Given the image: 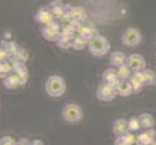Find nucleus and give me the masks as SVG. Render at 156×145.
<instances>
[{
  "instance_id": "nucleus-1",
  "label": "nucleus",
  "mask_w": 156,
  "mask_h": 145,
  "mask_svg": "<svg viewBox=\"0 0 156 145\" xmlns=\"http://www.w3.org/2000/svg\"><path fill=\"white\" fill-rule=\"evenodd\" d=\"M41 35L63 50H83L99 31L83 6L63 0H51L34 16Z\"/></svg>"
},
{
  "instance_id": "nucleus-2",
  "label": "nucleus",
  "mask_w": 156,
  "mask_h": 145,
  "mask_svg": "<svg viewBox=\"0 0 156 145\" xmlns=\"http://www.w3.org/2000/svg\"><path fill=\"white\" fill-rule=\"evenodd\" d=\"M29 59L27 50L12 40L0 42V77L1 79L25 66Z\"/></svg>"
},
{
  "instance_id": "nucleus-3",
  "label": "nucleus",
  "mask_w": 156,
  "mask_h": 145,
  "mask_svg": "<svg viewBox=\"0 0 156 145\" xmlns=\"http://www.w3.org/2000/svg\"><path fill=\"white\" fill-rule=\"evenodd\" d=\"M66 81L62 77L57 74H51L47 78L45 83L46 93L52 98L61 97L66 92Z\"/></svg>"
},
{
  "instance_id": "nucleus-4",
  "label": "nucleus",
  "mask_w": 156,
  "mask_h": 145,
  "mask_svg": "<svg viewBox=\"0 0 156 145\" xmlns=\"http://www.w3.org/2000/svg\"><path fill=\"white\" fill-rule=\"evenodd\" d=\"M87 50L92 56L101 57L107 54L111 50L110 42L105 36L101 35L100 33L96 35L94 38L87 46Z\"/></svg>"
},
{
  "instance_id": "nucleus-5",
  "label": "nucleus",
  "mask_w": 156,
  "mask_h": 145,
  "mask_svg": "<svg viewBox=\"0 0 156 145\" xmlns=\"http://www.w3.org/2000/svg\"><path fill=\"white\" fill-rule=\"evenodd\" d=\"M62 117L68 123H77L83 119V111L77 104H67L62 109Z\"/></svg>"
},
{
  "instance_id": "nucleus-6",
  "label": "nucleus",
  "mask_w": 156,
  "mask_h": 145,
  "mask_svg": "<svg viewBox=\"0 0 156 145\" xmlns=\"http://www.w3.org/2000/svg\"><path fill=\"white\" fill-rule=\"evenodd\" d=\"M143 40L142 33L135 27H128L121 37V43L127 47H134L141 44Z\"/></svg>"
},
{
  "instance_id": "nucleus-7",
  "label": "nucleus",
  "mask_w": 156,
  "mask_h": 145,
  "mask_svg": "<svg viewBox=\"0 0 156 145\" xmlns=\"http://www.w3.org/2000/svg\"><path fill=\"white\" fill-rule=\"evenodd\" d=\"M116 96L117 94L114 85L106 82L100 83L97 87V90H96V98L100 102L109 103V102L114 101Z\"/></svg>"
},
{
  "instance_id": "nucleus-8",
  "label": "nucleus",
  "mask_w": 156,
  "mask_h": 145,
  "mask_svg": "<svg viewBox=\"0 0 156 145\" xmlns=\"http://www.w3.org/2000/svg\"><path fill=\"white\" fill-rule=\"evenodd\" d=\"M127 65L131 69L133 73L142 72L144 70H146L147 63L144 57L139 53H133V54L128 56V62Z\"/></svg>"
},
{
  "instance_id": "nucleus-9",
  "label": "nucleus",
  "mask_w": 156,
  "mask_h": 145,
  "mask_svg": "<svg viewBox=\"0 0 156 145\" xmlns=\"http://www.w3.org/2000/svg\"><path fill=\"white\" fill-rule=\"evenodd\" d=\"M137 133L138 143L142 145H150L156 140V132L153 129H147V130H141Z\"/></svg>"
},
{
  "instance_id": "nucleus-10",
  "label": "nucleus",
  "mask_w": 156,
  "mask_h": 145,
  "mask_svg": "<svg viewBox=\"0 0 156 145\" xmlns=\"http://www.w3.org/2000/svg\"><path fill=\"white\" fill-rule=\"evenodd\" d=\"M116 91L117 96L120 97H128L134 93V89L131 82L129 80H118L114 85Z\"/></svg>"
},
{
  "instance_id": "nucleus-11",
  "label": "nucleus",
  "mask_w": 156,
  "mask_h": 145,
  "mask_svg": "<svg viewBox=\"0 0 156 145\" xmlns=\"http://www.w3.org/2000/svg\"><path fill=\"white\" fill-rule=\"evenodd\" d=\"M129 81L131 82L133 89H134V93H140L142 91L143 87L146 86L144 84V71L142 72H137V73H133L131 78L128 79Z\"/></svg>"
},
{
  "instance_id": "nucleus-12",
  "label": "nucleus",
  "mask_w": 156,
  "mask_h": 145,
  "mask_svg": "<svg viewBox=\"0 0 156 145\" xmlns=\"http://www.w3.org/2000/svg\"><path fill=\"white\" fill-rule=\"evenodd\" d=\"M129 132L128 129V119L125 118H118L112 123V133L117 136H121Z\"/></svg>"
},
{
  "instance_id": "nucleus-13",
  "label": "nucleus",
  "mask_w": 156,
  "mask_h": 145,
  "mask_svg": "<svg viewBox=\"0 0 156 145\" xmlns=\"http://www.w3.org/2000/svg\"><path fill=\"white\" fill-rule=\"evenodd\" d=\"M110 62L114 67L119 68L123 65H126L128 62V56L124 52L119 50H115L110 54Z\"/></svg>"
},
{
  "instance_id": "nucleus-14",
  "label": "nucleus",
  "mask_w": 156,
  "mask_h": 145,
  "mask_svg": "<svg viewBox=\"0 0 156 145\" xmlns=\"http://www.w3.org/2000/svg\"><path fill=\"white\" fill-rule=\"evenodd\" d=\"M138 120L141 126V130H147V129H153L155 125L154 117L147 112H144L138 115Z\"/></svg>"
},
{
  "instance_id": "nucleus-15",
  "label": "nucleus",
  "mask_w": 156,
  "mask_h": 145,
  "mask_svg": "<svg viewBox=\"0 0 156 145\" xmlns=\"http://www.w3.org/2000/svg\"><path fill=\"white\" fill-rule=\"evenodd\" d=\"M138 142L137 139V135L134 133L128 132L125 135L121 136H117L115 140L114 144L115 145H135Z\"/></svg>"
},
{
  "instance_id": "nucleus-16",
  "label": "nucleus",
  "mask_w": 156,
  "mask_h": 145,
  "mask_svg": "<svg viewBox=\"0 0 156 145\" xmlns=\"http://www.w3.org/2000/svg\"><path fill=\"white\" fill-rule=\"evenodd\" d=\"M102 80H103V82L115 85L118 80H120L118 78L116 69H114V68L106 69L103 74H102Z\"/></svg>"
},
{
  "instance_id": "nucleus-17",
  "label": "nucleus",
  "mask_w": 156,
  "mask_h": 145,
  "mask_svg": "<svg viewBox=\"0 0 156 145\" xmlns=\"http://www.w3.org/2000/svg\"><path fill=\"white\" fill-rule=\"evenodd\" d=\"M144 74L146 86H156V73L153 70H144Z\"/></svg>"
},
{
  "instance_id": "nucleus-18",
  "label": "nucleus",
  "mask_w": 156,
  "mask_h": 145,
  "mask_svg": "<svg viewBox=\"0 0 156 145\" xmlns=\"http://www.w3.org/2000/svg\"><path fill=\"white\" fill-rule=\"evenodd\" d=\"M2 83L4 85V87L9 90H15V89L20 87V85L17 80V78L13 76H8L6 78H4L2 79Z\"/></svg>"
},
{
  "instance_id": "nucleus-19",
  "label": "nucleus",
  "mask_w": 156,
  "mask_h": 145,
  "mask_svg": "<svg viewBox=\"0 0 156 145\" xmlns=\"http://www.w3.org/2000/svg\"><path fill=\"white\" fill-rule=\"evenodd\" d=\"M116 71H117V76L118 78L120 80H128L129 78H131L133 72L131 71V69L129 68V66L127 65H123L119 68H116Z\"/></svg>"
},
{
  "instance_id": "nucleus-20",
  "label": "nucleus",
  "mask_w": 156,
  "mask_h": 145,
  "mask_svg": "<svg viewBox=\"0 0 156 145\" xmlns=\"http://www.w3.org/2000/svg\"><path fill=\"white\" fill-rule=\"evenodd\" d=\"M128 129L129 132L131 133H135L141 130V126H140V123L138 120V116H131L128 119Z\"/></svg>"
},
{
  "instance_id": "nucleus-21",
  "label": "nucleus",
  "mask_w": 156,
  "mask_h": 145,
  "mask_svg": "<svg viewBox=\"0 0 156 145\" xmlns=\"http://www.w3.org/2000/svg\"><path fill=\"white\" fill-rule=\"evenodd\" d=\"M0 145H17V142L15 141V139L11 136H3L0 140Z\"/></svg>"
},
{
  "instance_id": "nucleus-22",
  "label": "nucleus",
  "mask_w": 156,
  "mask_h": 145,
  "mask_svg": "<svg viewBox=\"0 0 156 145\" xmlns=\"http://www.w3.org/2000/svg\"><path fill=\"white\" fill-rule=\"evenodd\" d=\"M17 145H30V142L27 140V138H21L20 141L17 142Z\"/></svg>"
},
{
  "instance_id": "nucleus-23",
  "label": "nucleus",
  "mask_w": 156,
  "mask_h": 145,
  "mask_svg": "<svg viewBox=\"0 0 156 145\" xmlns=\"http://www.w3.org/2000/svg\"><path fill=\"white\" fill-rule=\"evenodd\" d=\"M30 145H44V143H43V141L39 140V139H35V140L31 142Z\"/></svg>"
},
{
  "instance_id": "nucleus-24",
  "label": "nucleus",
  "mask_w": 156,
  "mask_h": 145,
  "mask_svg": "<svg viewBox=\"0 0 156 145\" xmlns=\"http://www.w3.org/2000/svg\"><path fill=\"white\" fill-rule=\"evenodd\" d=\"M150 145H156V141H154V142H153L152 144H150Z\"/></svg>"
},
{
  "instance_id": "nucleus-25",
  "label": "nucleus",
  "mask_w": 156,
  "mask_h": 145,
  "mask_svg": "<svg viewBox=\"0 0 156 145\" xmlns=\"http://www.w3.org/2000/svg\"><path fill=\"white\" fill-rule=\"evenodd\" d=\"M135 145H142V144H140V143H138V142H137V143H136Z\"/></svg>"
},
{
  "instance_id": "nucleus-26",
  "label": "nucleus",
  "mask_w": 156,
  "mask_h": 145,
  "mask_svg": "<svg viewBox=\"0 0 156 145\" xmlns=\"http://www.w3.org/2000/svg\"><path fill=\"white\" fill-rule=\"evenodd\" d=\"M155 55H156V53H155Z\"/></svg>"
}]
</instances>
